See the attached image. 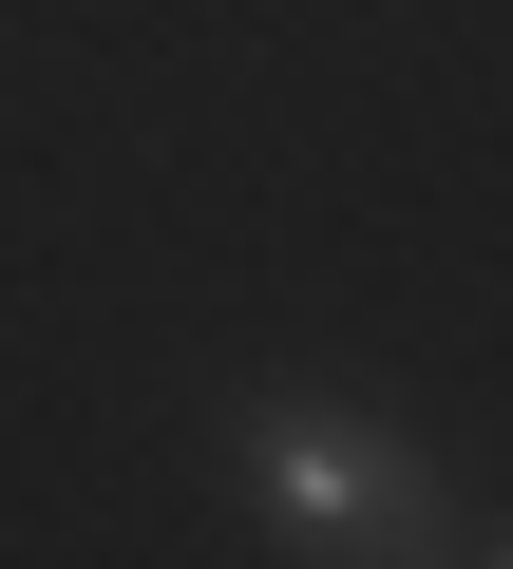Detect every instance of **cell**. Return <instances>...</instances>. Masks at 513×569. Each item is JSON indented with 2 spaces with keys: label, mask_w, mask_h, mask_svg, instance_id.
<instances>
[{
  "label": "cell",
  "mask_w": 513,
  "mask_h": 569,
  "mask_svg": "<svg viewBox=\"0 0 513 569\" xmlns=\"http://www.w3.org/2000/svg\"><path fill=\"white\" fill-rule=\"evenodd\" d=\"M475 569H513V531H494V550H475Z\"/></svg>",
  "instance_id": "cell-2"
},
{
  "label": "cell",
  "mask_w": 513,
  "mask_h": 569,
  "mask_svg": "<svg viewBox=\"0 0 513 569\" xmlns=\"http://www.w3.org/2000/svg\"><path fill=\"white\" fill-rule=\"evenodd\" d=\"M247 512L305 569H456V475L362 399H267L247 418Z\"/></svg>",
  "instance_id": "cell-1"
}]
</instances>
